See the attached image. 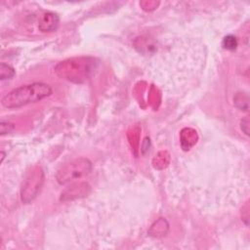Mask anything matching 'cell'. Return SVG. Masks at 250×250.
Segmentation results:
<instances>
[{
	"label": "cell",
	"mask_w": 250,
	"mask_h": 250,
	"mask_svg": "<svg viewBox=\"0 0 250 250\" xmlns=\"http://www.w3.org/2000/svg\"><path fill=\"white\" fill-rule=\"evenodd\" d=\"M43 182L44 174L40 167H34L27 172L21 187V197L23 203H29L37 196Z\"/></svg>",
	"instance_id": "obj_4"
},
{
	"label": "cell",
	"mask_w": 250,
	"mask_h": 250,
	"mask_svg": "<svg viewBox=\"0 0 250 250\" xmlns=\"http://www.w3.org/2000/svg\"><path fill=\"white\" fill-rule=\"evenodd\" d=\"M240 127H241V130H242L246 135L249 134V119H248L247 116L241 120V126H240Z\"/></svg>",
	"instance_id": "obj_11"
},
{
	"label": "cell",
	"mask_w": 250,
	"mask_h": 250,
	"mask_svg": "<svg viewBox=\"0 0 250 250\" xmlns=\"http://www.w3.org/2000/svg\"><path fill=\"white\" fill-rule=\"evenodd\" d=\"M52 92L50 85L34 82L12 90L2 98L1 104L6 108H18L48 98Z\"/></svg>",
	"instance_id": "obj_1"
},
{
	"label": "cell",
	"mask_w": 250,
	"mask_h": 250,
	"mask_svg": "<svg viewBox=\"0 0 250 250\" xmlns=\"http://www.w3.org/2000/svg\"><path fill=\"white\" fill-rule=\"evenodd\" d=\"M181 145L184 150H189L191 146H193L197 142V134L196 131L190 128H184L180 134Z\"/></svg>",
	"instance_id": "obj_7"
},
{
	"label": "cell",
	"mask_w": 250,
	"mask_h": 250,
	"mask_svg": "<svg viewBox=\"0 0 250 250\" xmlns=\"http://www.w3.org/2000/svg\"><path fill=\"white\" fill-rule=\"evenodd\" d=\"M222 45L224 49L234 50L237 47V40L233 35H227L226 37H224Z\"/></svg>",
	"instance_id": "obj_9"
},
{
	"label": "cell",
	"mask_w": 250,
	"mask_h": 250,
	"mask_svg": "<svg viewBox=\"0 0 250 250\" xmlns=\"http://www.w3.org/2000/svg\"><path fill=\"white\" fill-rule=\"evenodd\" d=\"M60 23V18L57 14L53 12L43 13L38 21V28L42 32H51L55 31Z\"/></svg>",
	"instance_id": "obj_6"
},
{
	"label": "cell",
	"mask_w": 250,
	"mask_h": 250,
	"mask_svg": "<svg viewBox=\"0 0 250 250\" xmlns=\"http://www.w3.org/2000/svg\"><path fill=\"white\" fill-rule=\"evenodd\" d=\"M15 75V70L12 66L9 64H6L4 62H1L0 64V79L5 80V79H10Z\"/></svg>",
	"instance_id": "obj_8"
},
{
	"label": "cell",
	"mask_w": 250,
	"mask_h": 250,
	"mask_svg": "<svg viewBox=\"0 0 250 250\" xmlns=\"http://www.w3.org/2000/svg\"><path fill=\"white\" fill-rule=\"evenodd\" d=\"M91 170V161L85 157H79L62 165L56 173V180L61 185H66L88 175Z\"/></svg>",
	"instance_id": "obj_3"
},
{
	"label": "cell",
	"mask_w": 250,
	"mask_h": 250,
	"mask_svg": "<svg viewBox=\"0 0 250 250\" xmlns=\"http://www.w3.org/2000/svg\"><path fill=\"white\" fill-rule=\"evenodd\" d=\"M98 62L94 58L78 57L59 62L55 67L58 76L74 83H83L91 78Z\"/></svg>",
	"instance_id": "obj_2"
},
{
	"label": "cell",
	"mask_w": 250,
	"mask_h": 250,
	"mask_svg": "<svg viewBox=\"0 0 250 250\" xmlns=\"http://www.w3.org/2000/svg\"><path fill=\"white\" fill-rule=\"evenodd\" d=\"M91 191V187L89 184L82 182V183H76L71 185L70 187L66 188L61 194V200L62 201H68L73 200L81 197L87 196Z\"/></svg>",
	"instance_id": "obj_5"
},
{
	"label": "cell",
	"mask_w": 250,
	"mask_h": 250,
	"mask_svg": "<svg viewBox=\"0 0 250 250\" xmlns=\"http://www.w3.org/2000/svg\"><path fill=\"white\" fill-rule=\"evenodd\" d=\"M0 127H1V135H4L6 133H10L14 129L13 124H11L9 122H4V121L1 122Z\"/></svg>",
	"instance_id": "obj_10"
}]
</instances>
